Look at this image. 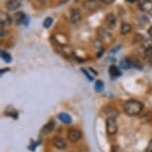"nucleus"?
<instances>
[{"label":"nucleus","mask_w":152,"mask_h":152,"mask_svg":"<svg viewBox=\"0 0 152 152\" xmlns=\"http://www.w3.org/2000/svg\"><path fill=\"white\" fill-rule=\"evenodd\" d=\"M144 108V105L141 102L136 99H130L127 100L123 105V110L127 115L134 116V115H138Z\"/></svg>","instance_id":"f257e3e1"},{"label":"nucleus","mask_w":152,"mask_h":152,"mask_svg":"<svg viewBox=\"0 0 152 152\" xmlns=\"http://www.w3.org/2000/svg\"><path fill=\"white\" fill-rule=\"evenodd\" d=\"M96 34H97V36H99L100 42H104V44H107V45L111 44L114 40V37H113V34H111L110 31L105 29V28H104V27L97 28Z\"/></svg>","instance_id":"f03ea898"},{"label":"nucleus","mask_w":152,"mask_h":152,"mask_svg":"<svg viewBox=\"0 0 152 152\" xmlns=\"http://www.w3.org/2000/svg\"><path fill=\"white\" fill-rule=\"evenodd\" d=\"M105 127H107V132L110 135H113L117 132V129H118V126H117V122L116 119L113 118V117H108L105 120Z\"/></svg>","instance_id":"7ed1b4c3"},{"label":"nucleus","mask_w":152,"mask_h":152,"mask_svg":"<svg viewBox=\"0 0 152 152\" xmlns=\"http://www.w3.org/2000/svg\"><path fill=\"white\" fill-rule=\"evenodd\" d=\"M102 3L99 0H85L83 2V6L86 9L90 10V11H96L100 7V5Z\"/></svg>","instance_id":"20e7f679"},{"label":"nucleus","mask_w":152,"mask_h":152,"mask_svg":"<svg viewBox=\"0 0 152 152\" xmlns=\"http://www.w3.org/2000/svg\"><path fill=\"white\" fill-rule=\"evenodd\" d=\"M82 20V12L79 8H72L70 11V22L72 24H77Z\"/></svg>","instance_id":"39448f33"},{"label":"nucleus","mask_w":152,"mask_h":152,"mask_svg":"<svg viewBox=\"0 0 152 152\" xmlns=\"http://www.w3.org/2000/svg\"><path fill=\"white\" fill-rule=\"evenodd\" d=\"M83 134L79 129L77 128H71L68 131V138L71 142H77L82 138Z\"/></svg>","instance_id":"423d86ee"},{"label":"nucleus","mask_w":152,"mask_h":152,"mask_svg":"<svg viewBox=\"0 0 152 152\" xmlns=\"http://www.w3.org/2000/svg\"><path fill=\"white\" fill-rule=\"evenodd\" d=\"M138 7L146 13L152 12V0H138Z\"/></svg>","instance_id":"0eeeda50"},{"label":"nucleus","mask_w":152,"mask_h":152,"mask_svg":"<svg viewBox=\"0 0 152 152\" xmlns=\"http://www.w3.org/2000/svg\"><path fill=\"white\" fill-rule=\"evenodd\" d=\"M21 6V1L20 0H8L5 2V7L8 11H15L19 9Z\"/></svg>","instance_id":"6e6552de"},{"label":"nucleus","mask_w":152,"mask_h":152,"mask_svg":"<svg viewBox=\"0 0 152 152\" xmlns=\"http://www.w3.org/2000/svg\"><path fill=\"white\" fill-rule=\"evenodd\" d=\"M104 21H105V23H107V27L110 28V29H113L116 25L117 19H116V16L114 15V14L108 13V14H107V16H105Z\"/></svg>","instance_id":"1a4fd4ad"},{"label":"nucleus","mask_w":152,"mask_h":152,"mask_svg":"<svg viewBox=\"0 0 152 152\" xmlns=\"http://www.w3.org/2000/svg\"><path fill=\"white\" fill-rule=\"evenodd\" d=\"M55 40H56V42L58 43V44L60 46H62V47H65V46H67L68 45V43H69V39H68V37L65 35V34H62V33H57L56 35H55Z\"/></svg>","instance_id":"9d476101"},{"label":"nucleus","mask_w":152,"mask_h":152,"mask_svg":"<svg viewBox=\"0 0 152 152\" xmlns=\"http://www.w3.org/2000/svg\"><path fill=\"white\" fill-rule=\"evenodd\" d=\"M53 143L57 148L60 149V150H64V149L67 148V142H66V140L63 139L62 137H58V136L54 137Z\"/></svg>","instance_id":"9b49d317"},{"label":"nucleus","mask_w":152,"mask_h":152,"mask_svg":"<svg viewBox=\"0 0 152 152\" xmlns=\"http://www.w3.org/2000/svg\"><path fill=\"white\" fill-rule=\"evenodd\" d=\"M25 17H26V14L22 11H18V12L14 13V23L16 25H20V24H23L25 20Z\"/></svg>","instance_id":"f8f14e48"},{"label":"nucleus","mask_w":152,"mask_h":152,"mask_svg":"<svg viewBox=\"0 0 152 152\" xmlns=\"http://www.w3.org/2000/svg\"><path fill=\"white\" fill-rule=\"evenodd\" d=\"M54 128H55V121L51 120V121H49L48 123H46V124L43 126L42 129H41V132L43 134H48V133L52 132L54 130Z\"/></svg>","instance_id":"ddd939ff"},{"label":"nucleus","mask_w":152,"mask_h":152,"mask_svg":"<svg viewBox=\"0 0 152 152\" xmlns=\"http://www.w3.org/2000/svg\"><path fill=\"white\" fill-rule=\"evenodd\" d=\"M12 20H11L10 16L8 15L7 13L1 12V15H0V23H1V27H5L6 25L11 24Z\"/></svg>","instance_id":"4468645a"},{"label":"nucleus","mask_w":152,"mask_h":152,"mask_svg":"<svg viewBox=\"0 0 152 152\" xmlns=\"http://www.w3.org/2000/svg\"><path fill=\"white\" fill-rule=\"evenodd\" d=\"M104 113L105 115L108 117H113V118H116V116H118V111H117L115 108L111 107H105L104 110Z\"/></svg>","instance_id":"2eb2a0df"},{"label":"nucleus","mask_w":152,"mask_h":152,"mask_svg":"<svg viewBox=\"0 0 152 152\" xmlns=\"http://www.w3.org/2000/svg\"><path fill=\"white\" fill-rule=\"evenodd\" d=\"M108 73L113 78H118V77L121 76V72L118 68H117V66L115 65H111L110 69H108Z\"/></svg>","instance_id":"dca6fc26"},{"label":"nucleus","mask_w":152,"mask_h":152,"mask_svg":"<svg viewBox=\"0 0 152 152\" xmlns=\"http://www.w3.org/2000/svg\"><path fill=\"white\" fill-rule=\"evenodd\" d=\"M120 33L122 34V35H126V34L130 33L131 30H132V26L129 24V23L127 22H123L121 25H120Z\"/></svg>","instance_id":"f3484780"},{"label":"nucleus","mask_w":152,"mask_h":152,"mask_svg":"<svg viewBox=\"0 0 152 152\" xmlns=\"http://www.w3.org/2000/svg\"><path fill=\"white\" fill-rule=\"evenodd\" d=\"M132 66H133L132 62H131L128 58L120 60V62H119V67L121 69H123V70H129Z\"/></svg>","instance_id":"a211bd4d"},{"label":"nucleus","mask_w":152,"mask_h":152,"mask_svg":"<svg viewBox=\"0 0 152 152\" xmlns=\"http://www.w3.org/2000/svg\"><path fill=\"white\" fill-rule=\"evenodd\" d=\"M59 119L64 123H71L72 122V117L70 116V114L66 113H59Z\"/></svg>","instance_id":"6ab92c4d"},{"label":"nucleus","mask_w":152,"mask_h":152,"mask_svg":"<svg viewBox=\"0 0 152 152\" xmlns=\"http://www.w3.org/2000/svg\"><path fill=\"white\" fill-rule=\"evenodd\" d=\"M1 58L6 63H11V61H12V57H11V55L4 50H1Z\"/></svg>","instance_id":"aec40b11"},{"label":"nucleus","mask_w":152,"mask_h":152,"mask_svg":"<svg viewBox=\"0 0 152 152\" xmlns=\"http://www.w3.org/2000/svg\"><path fill=\"white\" fill-rule=\"evenodd\" d=\"M104 88V82L100 81V80H99V81L96 82V84H94V90H96L97 93H100V91H102Z\"/></svg>","instance_id":"412c9836"},{"label":"nucleus","mask_w":152,"mask_h":152,"mask_svg":"<svg viewBox=\"0 0 152 152\" xmlns=\"http://www.w3.org/2000/svg\"><path fill=\"white\" fill-rule=\"evenodd\" d=\"M52 24H53L52 17H47V18H45L44 22H43V26H44L45 28H50Z\"/></svg>","instance_id":"4be33fe9"},{"label":"nucleus","mask_w":152,"mask_h":152,"mask_svg":"<svg viewBox=\"0 0 152 152\" xmlns=\"http://www.w3.org/2000/svg\"><path fill=\"white\" fill-rule=\"evenodd\" d=\"M82 72H83V73H84V74L86 75V77H87V78H88V80H90V81H93L94 77V76H93V75H91V74H90V73H88V69H85V68H83V69H82Z\"/></svg>","instance_id":"5701e85b"},{"label":"nucleus","mask_w":152,"mask_h":152,"mask_svg":"<svg viewBox=\"0 0 152 152\" xmlns=\"http://www.w3.org/2000/svg\"><path fill=\"white\" fill-rule=\"evenodd\" d=\"M144 54L146 57L148 58H151L152 57V47H149V48H146L144 50Z\"/></svg>","instance_id":"b1692460"},{"label":"nucleus","mask_w":152,"mask_h":152,"mask_svg":"<svg viewBox=\"0 0 152 152\" xmlns=\"http://www.w3.org/2000/svg\"><path fill=\"white\" fill-rule=\"evenodd\" d=\"M136 37H135V40L137 42H139V43H141L143 40H144V36L143 35H140V34H136L135 35Z\"/></svg>","instance_id":"393cba45"},{"label":"nucleus","mask_w":152,"mask_h":152,"mask_svg":"<svg viewBox=\"0 0 152 152\" xmlns=\"http://www.w3.org/2000/svg\"><path fill=\"white\" fill-rule=\"evenodd\" d=\"M111 152H122L121 148L117 145H113V148H111Z\"/></svg>","instance_id":"a878e982"},{"label":"nucleus","mask_w":152,"mask_h":152,"mask_svg":"<svg viewBox=\"0 0 152 152\" xmlns=\"http://www.w3.org/2000/svg\"><path fill=\"white\" fill-rule=\"evenodd\" d=\"M102 4H107V5H110L113 3L114 0H99Z\"/></svg>","instance_id":"bb28decb"},{"label":"nucleus","mask_w":152,"mask_h":152,"mask_svg":"<svg viewBox=\"0 0 152 152\" xmlns=\"http://www.w3.org/2000/svg\"><path fill=\"white\" fill-rule=\"evenodd\" d=\"M146 152H152V140H150L146 147Z\"/></svg>","instance_id":"cd10ccee"},{"label":"nucleus","mask_w":152,"mask_h":152,"mask_svg":"<svg viewBox=\"0 0 152 152\" xmlns=\"http://www.w3.org/2000/svg\"><path fill=\"white\" fill-rule=\"evenodd\" d=\"M7 35V32L5 31L4 27H1V38H5Z\"/></svg>","instance_id":"c85d7f7f"},{"label":"nucleus","mask_w":152,"mask_h":152,"mask_svg":"<svg viewBox=\"0 0 152 152\" xmlns=\"http://www.w3.org/2000/svg\"><path fill=\"white\" fill-rule=\"evenodd\" d=\"M29 21H30L29 17H28V16L26 15V17H25V20H24V22H23V24H24L25 26H28V25H29Z\"/></svg>","instance_id":"c756f323"},{"label":"nucleus","mask_w":152,"mask_h":152,"mask_svg":"<svg viewBox=\"0 0 152 152\" xmlns=\"http://www.w3.org/2000/svg\"><path fill=\"white\" fill-rule=\"evenodd\" d=\"M104 49H100V50H99V54H97V55H96V57H97V58H99V57L100 56H102V55H104Z\"/></svg>","instance_id":"7c9ffc66"},{"label":"nucleus","mask_w":152,"mask_h":152,"mask_svg":"<svg viewBox=\"0 0 152 152\" xmlns=\"http://www.w3.org/2000/svg\"><path fill=\"white\" fill-rule=\"evenodd\" d=\"M119 49H120V46H118V47H115V48H114V49H113V50H111V53H113V54H114V53H115V52H117V51H118Z\"/></svg>","instance_id":"2f4dec72"},{"label":"nucleus","mask_w":152,"mask_h":152,"mask_svg":"<svg viewBox=\"0 0 152 152\" xmlns=\"http://www.w3.org/2000/svg\"><path fill=\"white\" fill-rule=\"evenodd\" d=\"M147 32H148V34H149V36H150L151 38H152V26H150V27L148 28Z\"/></svg>","instance_id":"473e14b6"},{"label":"nucleus","mask_w":152,"mask_h":152,"mask_svg":"<svg viewBox=\"0 0 152 152\" xmlns=\"http://www.w3.org/2000/svg\"><path fill=\"white\" fill-rule=\"evenodd\" d=\"M69 0H59V4H65L67 3Z\"/></svg>","instance_id":"72a5a7b5"},{"label":"nucleus","mask_w":152,"mask_h":152,"mask_svg":"<svg viewBox=\"0 0 152 152\" xmlns=\"http://www.w3.org/2000/svg\"><path fill=\"white\" fill-rule=\"evenodd\" d=\"M4 72H9V68H6V69H4V70H1L0 71V73H1V75H3Z\"/></svg>","instance_id":"f704fd0d"},{"label":"nucleus","mask_w":152,"mask_h":152,"mask_svg":"<svg viewBox=\"0 0 152 152\" xmlns=\"http://www.w3.org/2000/svg\"><path fill=\"white\" fill-rule=\"evenodd\" d=\"M39 2H40L41 4H45L46 2H47V0H39Z\"/></svg>","instance_id":"c9c22d12"},{"label":"nucleus","mask_w":152,"mask_h":152,"mask_svg":"<svg viewBox=\"0 0 152 152\" xmlns=\"http://www.w3.org/2000/svg\"><path fill=\"white\" fill-rule=\"evenodd\" d=\"M128 2H130V3H133V2H136V1H138V0H127Z\"/></svg>","instance_id":"e433bc0d"},{"label":"nucleus","mask_w":152,"mask_h":152,"mask_svg":"<svg viewBox=\"0 0 152 152\" xmlns=\"http://www.w3.org/2000/svg\"><path fill=\"white\" fill-rule=\"evenodd\" d=\"M149 62H150V64L152 65V57H151V58H149Z\"/></svg>","instance_id":"4c0bfd02"}]
</instances>
